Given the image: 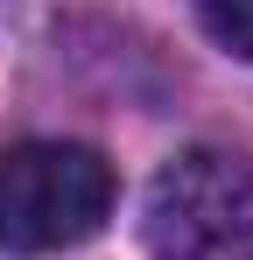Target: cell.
<instances>
[{
  "label": "cell",
  "mask_w": 253,
  "mask_h": 260,
  "mask_svg": "<svg viewBox=\"0 0 253 260\" xmlns=\"http://www.w3.org/2000/svg\"><path fill=\"white\" fill-rule=\"evenodd\" d=\"M113 218V162L78 141H21L0 155V246L64 253Z\"/></svg>",
  "instance_id": "6da1fadb"
},
{
  "label": "cell",
  "mask_w": 253,
  "mask_h": 260,
  "mask_svg": "<svg viewBox=\"0 0 253 260\" xmlns=\"http://www.w3.org/2000/svg\"><path fill=\"white\" fill-rule=\"evenodd\" d=\"M141 232L155 260H253V162L183 148L148 183Z\"/></svg>",
  "instance_id": "7a4b0ae2"
},
{
  "label": "cell",
  "mask_w": 253,
  "mask_h": 260,
  "mask_svg": "<svg viewBox=\"0 0 253 260\" xmlns=\"http://www.w3.org/2000/svg\"><path fill=\"white\" fill-rule=\"evenodd\" d=\"M204 28L211 43H225L232 56L253 63V0H204Z\"/></svg>",
  "instance_id": "3957f363"
}]
</instances>
